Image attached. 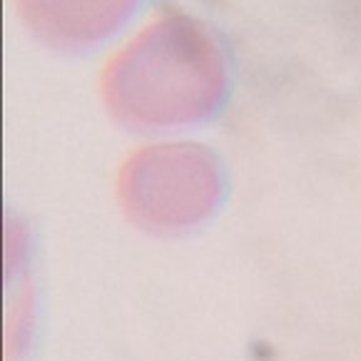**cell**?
Here are the masks:
<instances>
[{
    "label": "cell",
    "mask_w": 361,
    "mask_h": 361,
    "mask_svg": "<svg viewBox=\"0 0 361 361\" xmlns=\"http://www.w3.org/2000/svg\"><path fill=\"white\" fill-rule=\"evenodd\" d=\"M229 90L217 32L185 13H165L130 40L102 73L107 110L128 128L162 130L204 123Z\"/></svg>",
    "instance_id": "6da1fadb"
},
{
    "label": "cell",
    "mask_w": 361,
    "mask_h": 361,
    "mask_svg": "<svg viewBox=\"0 0 361 361\" xmlns=\"http://www.w3.org/2000/svg\"><path fill=\"white\" fill-rule=\"evenodd\" d=\"M224 195L222 159L204 145H149L117 177L125 214L149 232H180L204 222Z\"/></svg>",
    "instance_id": "7a4b0ae2"
},
{
    "label": "cell",
    "mask_w": 361,
    "mask_h": 361,
    "mask_svg": "<svg viewBox=\"0 0 361 361\" xmlns=\"http://www.w3.org/2000/svg\"><path fill=\"white\" fill-rule=\"evenodd\" d=\"M140 0H16L23 25L48 48L80 53L117 32Z\"/></svg>",
    "instance_id": "3957f363"
}]
</instances>
